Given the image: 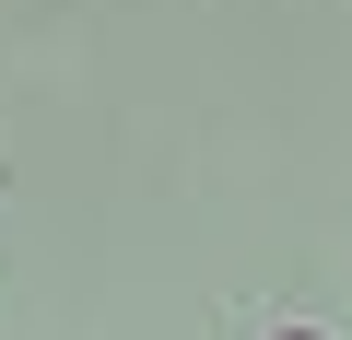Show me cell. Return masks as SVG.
<instances>
[{
    "label": "cell",
    "mask_w": 352,
    "mask_h": 340,
    "mask_svg": "<svg viewBox=\"0 0 352 340\" xmlns=\"http://www.w3.org/2000/svg\"><path fill=\"white\" fill-rule=\"evenodd\" d=\"M282 340H317V328H282Z\"/></svg>",
    "instance_id": "cell-1"
}]
</instances>
